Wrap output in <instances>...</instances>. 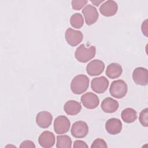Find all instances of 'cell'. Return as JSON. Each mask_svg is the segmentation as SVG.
<instances>
[{
  "mask_svg": "<svg viewBox=\"0 0 148 148\" xmlns=\"http://www.w3.org/2000/svg\"><path fill=\"white\" fill-rule=\"evenodd\" d=\"M90 80L85 75H78L74 77L71 83V90L73 93L79 95L87 90Z\"/></svg>",
  "mask_w": 148,
  "mask_h": 148,
  "instance_id": "6da1fadb",
  "label": "cell"
},
{
  "mask_svg": "<svg viewBox=\"0 0 148 148\" xmlns=\"http://www.w3.org/2000/svg\"><path fill=\"white\" fill-rule=\"evenodd\" d=\"M96 54V48L94 46H91L89 48H86L84 45H80L76 50L75 57L80 62L86 63L92 59Z\"/></svg>",
  "mask_w": 148,
  "mask_h": 148,
  "instance_id": "7a4b0ae2",
  "label": "cell"
},
{
  "mask_svg": "<svg viewBox=\"0 0 148 148\" xmlns=\"http://www.w3.org/2000/svg\"><path fill=\"white\" fill-rule=\"evenodd\" d=\"M128 90L126 83L123 80H116L112 82L109 92L110 95L116 98L120 99L125 96Z\"/></svg>",
  "mask_w": 148,
  "mask_h": 148,
  "instance_id": "3957f363",
  "label": "cell"
},
{
  "mask_svg": "<svg viewBox=\"0 0 148 148\" xmlns=\"http://www.w3.org/2000/svg\"><path fill=\"white\" fill-rule=\"evenodd\" d=\"M54 130L57 134L66 133L71 127V123L67 117L64 115L58 116L54 121Z\"/></svg>",
  "mask_w": 148,
  "mask_h": 148,
  "instance_id": "277c9868",
  "label": "cell"
},
{
  "mask_svg": "<svg viewBox=\"0 0 148 148\" xmlns=\"http://www.w3.org/2000/svg\"><path fill=\"white\" fill-rule=\"evenodd\" d=\"M71 132L76 138H83L88 133V125L83 121H76L72 125Z\"/></svg>",
  "mask_w": 148,
  "mask_h": 148,
  "instance_id": "5b68a950",
  "label": "cell"
},
{
  "mask_svg": "<svg viewBox=\"0 0 148 148\" xmlns=\"http://www.w3.org/2000/svg\"><path fill=\"white\" fill-rule=\"evenodd\" d=\"M65 38L68 45L74 47L79 45L82 41L83 36L81 31L69 28L65 31Z\"/></svg>",
  "mask_w": 148,
  "mask_h": 148,
  "instance_id": "8992f818",
  "label": "cell"
},
{
  "mask_svg": "<svg viewBox=\"0 0 148 148\" xmlns=\"http://www.w3.org/2000/svg\"><path fill=\"white\" fill-rule=\"evenodd\" d=\"M132 79L135 84L146 86L148 82L147 69L143 67L136 68L132 72Z\"/></svg>",
  "mask_w": 148,
  "mask_h": 148,
  "instance_id": "52a82bcc",
  "label": "cell"
},
{
  "mask_svg": "<svg viewBox=\"0 0 148 148\" xmlns=\"http://www.w3.org/2000/svg\"><path fill=\"white\" fill-rule=\"evenodd\" d=\"M85 21L87 25H91L98 20L99 14L97 9L91 5H87L82 10Z\"/></svg>",
  "mask_w": 148,
  "mask_h": 148,
  "instance_id": "ba28073f",
  "label": "cell"
},
{
  "mask_svg": "<svg viewBox=\"0 0 148 148\" xmlns=\"http://www.w3.org/2000/svg\"><path fill=\"white\" fill-rule=\"evenodd\" d=\"M83 105L87 109H94L96 108L99 103V99L98 96L91 92L84 94L80 98Z\"/></svg>",
  "mask_w": 148,
  "mask_h": 148,
  "instance_id": "9c48e42d",
  "label": "cell"
},
{
  "mask_svg": "<svg viewBox=\"0 0 148 148\" xmlns=\"http://www.w3.org/2000/svg\"><path fill=\"white\" fill-rule=\"evenodd\" d=\"M109 80L105 76H100L92 79L91 87L93 91L98 94L103 93L108 88Z\"/></svg>",
  "mask_w": 148,
  "mask_h": 148,
  "instance_id": "30bf717a",
  "label": "cell"
},
{
  "mask_svg": "<svg viewBox=\"0 0 148 148\" xmlns=\"http://www.w3.org/2000/svg\"><path fill=\"white\" fill-rule=\"evenodd\" d=\"M104 69L105 64L99 60H94L86 66L87 73L91 76L99 75L103 72Z\"/></svg>",
  "mask_w": 148,
  "mask_h": 148,
  "instance_id": "8fae6325",
  "label": "cell"
},
{
  "mask_svg": "<svg viewBox=\"0 0 148 148\" xmlns=\"http://www.w3.org/2000/svg\"><path fill=\"white\" fill-rule=\"evenodd\" d=\"M117 3L113 0H108L103 2L99 8L100 13L104 16L111 17L117 12Z\"/></svg>",
  "mask_w": 148,
  "mask_h": 148,
  "instance_id": "7c38bea8",
  "label": "cell"
},
{
  "mask_svg": "<svg viewBox=\"0 0 148 148\" xmlns=\"http://www.w3.org/2000/svg\"><path fill=\"white\" fill-rule=\"evenodd\" d=\"M38 142L42 147H51L55 143V136L54 134L50 131H43L39 136Z\"/></svg>",
  "mask_w": 148,
  "mask_h": 148,
  "instance_id": "4fadbf2b",
  "label": "cell"
},
{
  "mask_svg": "<svg viewBox=\"0 0 148 148\" xmlns=\"http://www.w3.org/2000/svg\"><path fill=\"white\" fill-rule=\"evenodd\" d=\"M53 116L47 111H42L39 112L36 116V123L37 125L42 128H48L51 124Z\"/></svg>",
  "mask_w": 148,
  "mask_h": 148,
  "instance_id": "5bb4252c",
  "label": "cell"
},
{
  "mask_svg": "<svg viewBox=\"0 0 148 148\" xmlns=\"http://www.w3.org/2000/svg\"><path fill=\"white\" fill-rule=\"evenodd\" d=\"M105 129L109 134H118L121 131L122 123L117 118L109 119L105 123Z\"/></svg>",
  "mask_w": 148,
  "mask_h": 148,
  "instance_id": "9a60e30c",
  "label": "cell"
},
{
  "mask_svg": "<svg viewBox=\"0 0 148 148\" xmlns=\"http://www.w3.org/2000/svg\"><path fill=\"white\" fill-rule=\"evenodd\" d=\"M102 110L108 113H112L115 112L119 108V104L118 101L112 98L108 97L105 98L101 103Z\"/></svg>",
  "mask_w": 148,
  "mask_h": 148,
  "instance_id": "2e32d148",
  "label": "cell"
},
{
  "mask_svg": "<svg viewBox=\"0 0 148 148\" xmlns=\"http://www.w3.org/2000/svg\"><path fill=\"white\" fill-rule=\"evenodd\" d=\"M64 110L68 115L74 116L78 114L82 110L80 103L75 100H69L64 106Z\"/></svg>",
  "mask_w": 148,
  "mask_h": 148,
  "instance_id": "e0dca14e",
  "label": "cell"
},
{
  "mask_svg": "<svg viewBox=\"0 0 148 148\" xmlns=\"http://www.w3.org/2000/svg\"><path fill=\"white\" fill-rule=\"evenodd\" d=\"M123 72L121 65L118 63L113 62L108 65L106 69V76L110 79H116L120 76Z\"/></svg>",
  "mask_w": 148,
  "mask_h": 148,
  "instance_id": "ac0fdd59",
  "label": "cell"
},
{
  "mask_svg": "<svg viewBox=\"0 0 148 148\" xmlns=\"http://www.w3.org/2000/svg\"><path fill=\"white\" fill-rule=\"evenodd\" d=\"M122 120L126 123H132L137 119V112L131 108L124 109L121 113Z\"/></svg>",
  "mask_w": 148,
  "mask_h": 148,
  "instance_id": "d6986e66",
  "label": "cell"
},
{
  "mask_svg": "<svg viewBox=\"0 0 148 148\" xmlns=\"http://www.w3.org/2000/svg\"><path fill=\"white\" fill-rule=\"evenodd\" d=\"M72 147V140L68 135H58L57 136L56 147L71 148Z\"/></svg>",
  "mask_w": 148,
  "mask_h": 148,
  "instance_id": "ffe728a7",
  "label": "cell"
},
{
  "mask_svg": "<svg viewBox=\"0 0 148 148\" xmlns=\"http://www.w3.org/2000/svg\"><path fill=\"white\" fill-rule=\"evenodd\" d=\"M70 23L75 28L79 29L82 28L84 24V19L82 14L76 13L72 14L70 18Z\"/></svg>",
  "mask_w": 148,
  "mask_h": 148,
  "instance_id": "44dd1931",
  "label": "cell"
},
{
  "mask_svg": "<svg viewBox=\"0 0 148 148\" xmlns=\"http://www.w3.org/2000/svg\"><path fill=\"white\" fill-rule=\"evenodd\" d=\"M148 109L145 108L143 109L139 113V120L143 127H147L148 126Z\"/></svg>",
  "mask_w": 148,
  "mask_h": 148,
  "instance_id": "7402d4cb",
  "label": "cell"
},
{
  "mask_svg": "<svg viewBox=\"0 0 148 148\" xmlns=\"http://www.w3.org/2000/svg\"><path fill=\"white\" fill-rule=\"evenodd\" d=\"M87 2L88 1L87 0H73L71 2V4L73 9L79 10L84 6Z\"/></svg>",
  "mask_w": 148,
  "mask_h": 148,
  "instance_id": "603a6c76",
  "label": "cell"
},
{
  "mask_svg": "<svg viewBox=\"0 0 148 148\" xmlns=\"http://www.w3.org/2000/svg\"><path fill=\"white\" fill-rule=\"evenodd\" d=\"M108 146L105 141L101 138H97L95 139L91 146V148H106Z\"/></svg>",
  "mask_w": 148,
  "mask_h": 148,
  "instance_id": "cb8c5ba5",
  "label": "cell"
},
{
  "mask_svg": "<svg viewBox=\"0 0 148 148\" xmlns=\"http://www.w3.org/2000/svg\"><path fill=\"white\" fill-rule=\"evenodd\" d=\"M20 148H27V147H31V148H35V145L34 143L32 141L26 140L23 141L21 145H20Z\"/></svg>",
  "mask_w": 148,
  "mask_h": 148,
  "instance_id": "d4e9b609",
  "label": "cell"
},
{
  "mask_svg": "<svg viewBox=\"0 0 148 148\" xmlns=\"http://www.w3.org/2000/svg\"><path fill=\"white\" fill-rule=\"evenodd\" d=\"M73 148H84V147H88V145L86 143L82 140H76L74 142Z\"/></svg>",
  "mask_w": 148,
  "mask_h": 148,
  "instance_id": "484cf974",
  "label": "cell"
},
{
  "mask_svg": "<svg viewBox=\"0 0 148 148\" xmlns=\"http://www.w3.org/2000/svg\"><path fill=\"white\" fill-rule=\"evenodd\" d=\"M147 20H145L142 24L141 26V30L143 34L146 36H147Z\"/></svg>",
  "mask_w": 148,
  "mask_h": 148,
  "instance_id": "4316f807",
  "label": "cell"
},
{
  "mask_svg": "<svg viewBox=\"0 0 148 148\" xmlns=\"http://www.w3.org/2000/svg\"><path fill=\"white\" fill-rule=\"evenodd\" d=\"M90 1H91V2L92 3V4H94V5L98 6L101 3L103 2L104 1H103V0H100V1H98V0H97H97H91Z\"/></svg>",
  "mask_w": 148,
  "mask_h": 148,
  "instance_id": "83f0119b",
  "label": "cell"
}]
</instances>
